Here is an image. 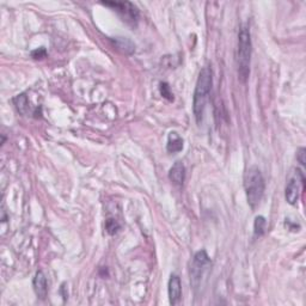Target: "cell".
Instances as JSON below:
<instances>
[{
	"label": "cell",
	"instance_id": "13",
	"mask_svg": "<svg viewBox=\"0 0 306 306\" xmlns=\"http://www.w3.org/2000/svg\"><path fill=\"white\" fill-rule=\"evenodd\" d=\"M120 228H121V225L118 224V220L109 218V219L106 222V232H108L109 234H118V230H120Z\"/></svg>",
	"mask_w": 306,
	"mask_h": 306
},
{
	"label": "cell",
	"instance_id": "8",
	"mask_svg": "<svg viewBox=\"0 0 306 306\" xmlns=\"http://www.w3.org/2000/svg\"><path fill=\"white\" fill-rule=\"evenodd\" d=\"M32 286L36 296H38L40 299H46V296L48 294V284L44 272L40 270L36 273L32 281Z\"/></svg>",
	"mask_w": 306,
	"mask_h": 306
},
{
	"label": "cell",
	"instance_id": "14",
	"mask_svg": "<svg viewBox=\"0 0 306 306\" xmlns=\"http://www.w3.org/2000/svg\"><path fill=\"white\" fill-rule=\"evenodd\" d=\"M14 102L16 104L18 112H20L22 114H26V104L28 100L26 97V94H18L16 98H14Z\"/></svg>",
	"mask_w": 306,
	"mask_h": 306
},
{
	"label": "cell",
	"instance_id": "4",
	"mask_svg": "<svg viewBox=\"0 0 306 306\" xmlns=\"http://www.w3.org/2000/svg\"><path fill=\"white\" fill-rule=\"evenodd\" d=\"M212 261L204 250H200L194 255L190 266V284L195 290L201 288L204 280L210 273Z\"/></svg>",
	"mask_w": 306,
	"mask_h": 306
},
{
	"label": "cell",
	"instance_id": "15",
	"mask_svg": "<svg viewBox=\"0 0 306 306\" xmlns=\"http://www.w3.org/2000/svg\"><path fill=\"white\" fill-rule=\"evenodd\" d=\"M160 94H162V96L165 97V98H168L169 100H174V94L170 91V86L166 84V82H162L160 84Z\"/></svg>",
	"mask_w": 306,
	"mask_h": 306
},
{
	"label": "cell",
	"instance_id": "7",
	"mask_svg": "<svg viewBox=\"0 0 306 306\" xmlns=\"http://www.w3.org/2000/svg\"><path fill=\"white\" fill-rule=\"evenodd\" d=\"M168 292H169V299L171 305H177L180 300L182 296V284L177 275L172 274L170 276L169 284H168Z\"/></svg>",
	"mask_w": 306,
	"mask_h": 306
},
{
	"label": "cell",
	"instance_id": "10",
	"mask_svg": "<svg viewBox=\"0 0 306 306\" xmlns=\"http://www.w3.org/2000/svg\"><path fill=\"white\" fill-rule=\"evenodd\" d=\"M166 150L168 152L170 153H177L183 150V139L176 133V132H171L169 134Z\"/></svg>",
	"mask_w": 306,
	"mask_h": 306
},
{
	"label": "cell",
	"instance_id": "2",
	"mask_svg": "<svg viewBox=\"0 0 306 306\" xmlns=\"http://www.w3.org/2000/svg\"><path fill=\"white\" fill-rule=\"evenodd\" d=\"M252 35L248 26H242L238 32L237 67L238 76L242 82H246L250 76V61H252Z\"/></svg>",
	"mask_w": 306,
	"mask_h": 306
},
{
	"label": "cell",
	"instance_id": "11",
	"mask_svg": "<svg viewBox=\"0 0 306 306\" xmlns=\"http://www.w3.org/2000/svg\"><path fill=\"white\" fill-rule=\"evenodd\" d=\"M266 230H267V220H266L264 216H256L255 222H254V234H255L256 237L264 234Z\"/></svg>",
	"mask_w": 306,
	"mask_h": 306
},
{
	"label": "cell",
	"instance_id": "12",
	"mask_svg": "<svg viewBox=\"0 0 306 306\" xmlns=\"http://www.w3.org/2000/svg\"><path fill=\"white\" fill-rule=\"evenodd\" d=\"M114 44L118 46L120 50L126 52V53H132V52L134 50V48H136V46L132 44L130 40L124 38H116L114 40Z\"/></svg>",
	"mask_w": 306,
	"mask_h": 306
},
{
	"label": "cell",
	"instance_id": "5",
	"mask_svg": "<svg viewBox=\"0 0 306 306\" xmlns=\"http://www.w3.org/2000/svg\"><path fill=\"white\" fill-rule=\"evenodd\" d=\"M305 186V176L302 170L296 169L294 174L290 176L287 182L286 190H284V198L290 204H296L300 198L302 190Z\"/></svg>",
	"mask_w": 306,
	"mask_h": 306
},
{
	"label": "cell",
	"instance_id": "6",
	"mask_svg": "<svg viewBox=\"0 0 306 306\" xmlns=\"http://www.w3.org/2000/svg\"><path fill=\"white\" fill-rule=\"evenodd\" d=\"M103 5L112 8L127 23L136 24L139 20V10L136 5L130 2H104Z\"/></svg>",
	"mask_w": 306,
	"mask_h": 306
},
{
	"label": "cell",
	"instance_id": "17",
	"mask_svg": "<svg viewBox=\"0 0 306 306\" xmlns=\"http://www.w3.org/2000/svg\"><path fill=\"white\" fill-rule=\"evenodd\" d=\"M306 150L304 148H300L298 150V152H296V159H298V162L300 163L302 166H305L306 164V159H305V154H306Z\"/></svg>",
	"mask_w": 306,
	"mask_h": 306
},
{
	"label": "cell",
	"instance_id": "16",
	"mask_svg": "<svg viewBox=\"0 0 306 306\" xmlns=\"http://www.w3.org/2000/svg\"><path fill=\"white\" fill-rule=\"evenodd\" d=\"M32 55L34 59H36V60L44 59V58L47 56V50H46L44 47H41V48H38V50H34L32 53Z\"/></svg>",
	"mask_w": 306,
	"mask_h": 306
},
{
	"label": "cell",
	"instance_id": "1",
	"mask_svg": "<svg viewBox=\"0 0 306 306\" xmlns=\"http://www.w3.org/2000/svg\"><path fill=\"white\" fill-rule=\"evenodd\" d=\"M212 70L210 67H204L198 73L194 97H192V112H194L198 124L202 121L204 106H206L208 94H210V88H212Z\"/></svg>",
	"mask_w": 306,
	"mask_h": 306
},
{
	"label": "cell",
	"instance_id": "9",
	"mask_svg": "<svg viewBox=\"0 0 306 306\" xmlns=\"http://www.w3.org/2000/svg\"><path fill=\"white\" fill-rule=\"evenodd\" d=\"M169 178L174 184L182 186L186 180V168L182 162H176L169 171Z\"/></svg>",
	"mask_w": 306,
	"mask_h": 306
},
{
	"label": "cell",
	"instance_id": "3",
	"mask_svg": "<svg viewBox=\"0 0 306 306\" xmlns=\"http://www.w3.org/2000/svg\"><path fill=\"white\" fill-rule=\"evenodd\" d=\"M244 189L250 208L256 210L261 202L266 189L264 178L257 166L249 168L244 174Z\"/></svg>",
	"mask_w": 306,
	"mask_h": 306
}]
</instances>
